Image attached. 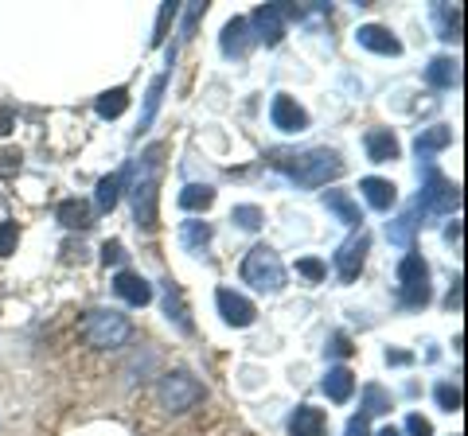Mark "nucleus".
<instances>
[{
    "label": "nucleus",
    "mask_w": 468,
    "mask_h": 436,
    "mask_svg": "<svg viewBox=\"0 0 468 436\" xmlns=\"http://www.w3.org/2000/svg\"><path fill=\"white\" fill-rule=\"evenodd\" d=\"M270 164L277 171H285L289 180H297L301 187H324L344 171L340 156L332 149H313V152H270Z\"/></svg>",
    "instance_id": "f257e3e1"
},
{
    "label": "nucleus",
    "mask_w": 468,
    "mask_h": 436,
    "mask_svg": "<svg viewBox=\"0 0 468 436\" xmlns=\"http://www.w3.org/2000/svg\"><path fill=\"white\" fill-rule=\"evenodd\" d=\"M156 168H160V144H153L144 160H137V180H133V218L141 230H156Z\"/></svg>",
    "instance_id": "f03ea898"
},
{
    "label": "nucleus",
    "mask_w": 468,
    "mask_h": 436,
    "mask_svg": "<svg viewBox=\"0 0 468 436\" xmlns=\"http://www.w3.org/2000/svg\"><path fill=\"white\" fill-rule=\"evenodd\" d=\"M82 336L90 347H98V351H117V347H125L133 339V324L113 308H98L82 319Z\"/></svg>",
    "instance_id": "7ed1b4c3"
},
{
    "label": "nucleus",
    "mask_w": 468,
    "mask_h": 436,
    "mask_svg": "<svg viewBox=\"0 0 468 436\" xmlns=\"http://www.w3.org/2000/svg\"><path fill=\"white\" fill-rule=\"evenodd\" d=\"M457 207H461V187L449 183L441 171L426 160V183H421V195L414 202L418 218H441V214H452Z\"/></svg>",
    "instance_id": "20e7f679"
},
{
    "label": "nucleus",
    "mask_w": 468,
    "mask_h": 436,
    "mask_svg": "<svg viewBox=\"0 0 468 436\" xmlns=\"http://www.w3.org/2000/svg\"><path fill=\"white\" fill-rule=\"evenodd\" d=\"M242 281L254 285L258 293H282L285 288V265L270 245H254L242 261Z\"/></svg>",
    "instance_id": "39448f33"
},
{
    "label": "nucleus",
    "mask_w": 468,
    "mask_h": 436,
    "mask_svg": "<svg viewBox=\"0 0 468 436\" xmlns=\"http://www.w3.org/2000/svg\"><path fill=\"white\" fill-rule=\"evenodd\" d=\"M399 300L406 304V308L430 304V265L414 250L399 261Z\"/></svg>",
    "instance_id": "423d86ee"
},
{
    "label": "nucleus",
    "mask_w": 468,
    "mask_h": 436,
    "mask_svg": "<svg viewBox=\"0 0 468 436\" xmlns=\"http://www.w3.org/2000/svg\"><path fill=\"white\" fill-rule=\"evenodd\" d=\"M160 405H165L168 413H187V410H196V405L203 401V386L196 382L187 370H172L160 378Z\"/></svg>",
    "instance_id": "0eeeda50"
},
{
    "label": "nucleus",
    "mask_w": 468,
    "mask_h": 436,
    "mask_svg": "<svg viewBox=\"0 0 468 436\" xmlns=\"http://www.w3.org/2000/svg\"><path fill=\"white\" fill-rule=\"evenodd\" d=\"M367 250H371V234L359 226V234H351L340 245V254H335V273H340V281H356L359 277L363 261H367Z\"/></svg>",
    "instance_id": "6e6552de"
},
{
    "label": "nucleus",
    "mask_w": 468,
    "mask_h": 436,
    "mask_svg": "<svg viewBox=\"0 0 468 436\" xmlns=\"http://www.w3.org/2000/svg\"><path fill=\"white\" fill-rule=\"evenodd\" d=\"M270 121H273V129H282V133H304V129H309V113L289 94H277L270 106Z\"/></svg>",
    "instance_id": "1a4fd4ad"
},
{
    "label": "nucleus",
    "mask_w": 468,
    "mask_h": 436,
    "mask_svg": "<svg viewBox=\"0 0 468 436\" xmlns=\"http://www.w3.org/2000/svg\"><path fill=\"white\" fill-rule=\"evenodd\" d=\"M215 300H218V316H223L230 327H250L254 324L258 312H254V304L246 300L242 293H234V288H218Z\"/></svg>",
    "instance_id": "9d476101"
},
{
    "label": "nucleus",
    "mask_w": 468,
    "mask_h": 436,
    "mask_svg": "<svg viewBox=\"0 0 468 436\" xmlns=\"http://www.w3.org/2000/svg\"><path fill=\"white\" fill-rule=\"evenodd\" d=\"M246 24H254V32H258V39L266 43V47H277V43H282V36H285L282 5H261V8H254V16L246 20Z\"/></svg>",
    "instance_id": "9b49d317"
},
{
    "label": "nucleus",
    "mask_w": 468,
    "mask_h": 436,
    "mask_svg": "<svg viewBox=\"0 0 468 436\" xmlns=\"http://www.w3.org/2000/svg\"><path fill=\"white\" fill-rule=\"evenodd\" d=\"M113 293L122 296L125 304H133V308H144V304L153 300V285L144 281V277H137V273H129V269H122L113 277Z\"/></svg>",
    "instance_id": "f8f14e48"
},
{
    "label": "nucleus",
    "mask_w": 468,
    "mask_h": 436,
    "mask_svg": "<svg viewBox=\"0 0 468 436\" xmlns=\"http://www.w3.org/2000/svg\"><path fill=\"white\" fill-rule=\"evenodd\" d=\"M356 39H359V47H367L375 55H402V43L394 39L390 27H383V24H363Z\"/></svg>",
    "instance_id": "ddd939ff"
},
{
    "label": "nucleus",
    "mask_w": 468,
    "mask_h": 436,
    "mask_svg": "<svg viewBox=\"0 0 468 436\" xmlns=\"http://www.w3.org/2000/svg\"><path fill=\"white\" fill-rule=\"evenodd\" d=\"M324 429H328L324 410H316V405H297V413L289 417L292 436H324Z\"/></svg>",
    "instance_id": "4468645a"
},
{
    "label": "nucleus",
    "mask_w": 468,
    "mask_h": 436,
    "mask_svg": "<svg viewBox=\"0 0 468 436\" xmlns=\"http://www.w3.org/2000/svg\"><path fill=\"white\" fill-rule=\"evenodd\" d=\"M359 192H363V199L371 202L375 211H390L394 202H399V187H394L390 180H378V176H367L359 183Z\"/></svg>",
    "instance_id": "2eb2a0df"
},
{
    "label": "nucleus",
    "mask_w": 468,
    "mask_h": 436,
    "mask_svg": "<svg viewBox=\"0 0 468 436\" xmlns=\"http://www.w3.org/2000/svg\"><path fill=\"white\" fill-rule=\"evenodd\" d=\"M165 312H168L172 324L184 331V336H192V327H196V324H192V312H187L184 293H180V285H176V281L165 285Z\"/></svg>",
    "instance_id": "dca6fc26"
},
{
    "label": "nucleus",
    "mask_w": 468,
    "mask_h": 436,
    "mask_svg": "<svg viewBox=\"0 0 468 436\" xmlns=\"http://www.w3.org/2000/svg\"><path fill=\"white\" fill-rule=\"evenodd\" d=\"M367 156H371V164H390V160H399V137H394L390 129H371Z\"/></svg>",
    "instance_id": "f3484780"
},
{
    "label": "nucleus",
    "mask_w": 468,
    "mask_h": 436,
    "mask_svg": "<svg viewBox=\"0 0 468 436\" xmlns=\"http://www.w3.org/2000/svg\"><path fill=\"white\" fill-rule=\"evenodd\" d=\"M246 47H250V24L239 16V20H230L223 27V55L227 59H242Z\"/></svg>",
    "instance_id": "a211bd4d"
},
{
    "label": "nucleus",
    "mask_w": 468,
    "mask_h": 436,
    "mask_svg": "<svg viewBox=\"0 0 468 436\" xmlns=\"http://www.w3.org/2000/svg\"><path fill=\"white\" fill-rule=\"evenodd\" d=\"M320 386H324V394H328L332 401H340V405H344L351 394H356V374H351L347 367H332Z\"/></svg>",
    "instance_id": "6ab92c4d"
},
{
    "label": "nucleus",
    "mask_w": 468,
    "mask_h": 436,
    "mask_svg": "<svg viewBox=\"0 0 468 436\" xmlns=\"http://www.w3.org/2000/svg\"><path fill=\"white\" fill-rule=\"evenodd\" d=\"M426 78H430V86H437V90H452V86L461 82V63L441 55V59H433L426 67Z\"/></svg>",
    "instance_id": "aec40b11"
},
{
    "label": "nucleus",
    "mask_w": 468,
    "mask_h": 436,
    "mask_svg": "<svg viewBox=\"0 0 468 436\" xmlns=\"http://www.w3.org/2000/svg\"><path fill=\"white\" fill-rule=\"evenodd\" d=\"M55 218L63 223L67 230H86L90 226V202H82V199H63L58 202V211Z\"/></svg>",
    "instance_id": "412c9836"
},
{
    "label": "nucleus",
    "mask_w": 468,
    "mask_h": 436,
    "mask_svg": "<svg viewBox=\"0 0 468 436\" xmlns=\"http://www.w3.org/2000/svg\"><path fill=\"white\" fill-rule=\"evenodd\" d=\"M324 207L340 218L344 226H359L363 223V214H359V207L351 202V195L347 192H324Z\"/></svg>",
    "instance_id": "4be33fe9"
},
{
    "label": "nucleus",
    "mask_w": 468,
    "mask_h": 436,
    "mask_svg": "<svg viewBox=\"0 0 468 436\" xmlns=\"http://www.w3.org/2000/svg\"><path fill=\"white\" fill-rule=\"evenodd\" d=\"M94 109H98V118H106V121L122 118V113L129 109V90H125V86H113V90H106L94 101Z\"/></svg>",
    "instance_id": "5701e85b"
},
{
    "label": "nucleus",
    "mask_w": 468,
    "mask_h": 436,
    "mask_svg": "<svg viewBox=\"0 0 468 436\" xmlns=\"http://www.w3.org/2000/svg\"><path fill=\"white\" fill-rule=\"evenodd\" d=\"M449 140H452V129H445V125H433V129H421L418 140H414V149H418V156H421V160H426L430 152H441V149H449Z\"/></svg>",
    "instance_id": "b1692460"
},
{
    "label": "nucleus",
    "mask_w": 468,
    "mask_h": 436,
    "mask_svg": "<svg viewBox=\"0 0 468 436\" xmlns=\"http://www.w3.org/2000/svg\"><path fill=\"white\" fill-rule=\"evenodd\" d=\"M211 223H203V218H187V223H180V245L184 250H203V245L211 242Z\"/></svg>",
    "instance_id": "393cba45"
},
{
    "label": "nucleus",
    "mask_w": 468,
    "mask_h": 436,
    "mask_svg": "<svg viewBox=\"0 0 468 436\" xmlns=\"http://www.w3.org/2000/svg\"><path fill=\"white\" fill-rule=\"evenodd\" d=\"M211 202H215V187H207V183H187L180 192V207L184 211H207Z\"/></svg>",
    "instance_id": "a878e982"
},
{
    "label": "nucleus",
    "mask_w": 468,
    "mask_h": 436,
    "mask_svg": "<svg viewBox=\"0 0 468 436\" xmlns=\"http://www.w3.org/2000/svg\"><path fill=\"white\" fill-rule=\"evenodd\" d=\"M414 230H418V211H406V214H399L387 226V238L394 245H406V250H410V242H414Z\"/></svg>",
    "instance_id": "bb28decb"
},
{
    "label": "nucleus",
    "mask_w": 468,
    "mask_h": 436,
    "mask_svg": "<svg viewBox=\"0 0 468 436\" xmlns=\"http://www.w3.org/2000/svg\"><path fill=\"white\" fill-rule=\"evenodd\" d=\"M122 187H125V171H113L98 183V211H113L117 199H122Z\"/></svg>",
    "instance_id": "cd10ccee"
},
{
    "label": "nucleus",
    "mask_w": 468,
    "mask_h": 436,
    "mask_svg": "<svg viewBox=\"0 0 468 436\" xmlns=\"http://www.w3.org/2000/svg\"><path fill=\"white\" fill-rule=\"evenodd\" d=\"M165 86H168V75L153 78V86H149V101H144V118H141V129H149V125H153L156 109H160V98H165Z\"/></svg>",
    "instance_id": "c85d7f7f"
},
{
    "label": "nucleus",
    "mask_w": 468,
    "mask_h": 436,
    "mask_svg": "<svg viewBox=\"0 0 468 436\" xmlns=\"http://www.w3.org/2000/svg\"><path fill=\"white\" fill-rule=\"evenodd\" d=\"M390 410V398L383 394V389H378V386H367V389H363V417H378V413H387Z\"/></svg>",
    "instance_id": "c756f323"
},
{
    "label": "nucleus",
    "mask_w": 468,
    "mask_h": 436,
    "mask_svg": "<svg viewBox=\"0 0 468 436\" xmlns=\"http://www.w3.org/2000/svg\"><path fill=\"white\" fill-rule=\"evenodd\" d=\"M437 16H441V39H452V43H457L461 39V8H449V5H441V8H437Z\"/></svg>",
    "instance_id": "7c9ffc66"
},
{
    "label": "nucleus",
    "mask_w": 468,
    "mask_h": 436,
    "mask_svg": "<svg viewBox=\"0 0 468 436\" xmlns=\"http://www.w3.org/2000/svg\"><path fill=\"white\" fill-rule=\"evenodd\" d=\"M230 223H239L242 230H258L266 218H261V211L258 207H250V202H242V207H234L230 211Z\"/></svg>",
    "instance_id": "2f4dec72"
},
{
    "label": "nucleus",
    "mask_w": 468,
    "mask_h": 436,
    "mask_svg": "<svg viewBox=\"0 0 468 436\" xmlns=\"http://www.w3.org/2000/svg\"><path fill=\"white\" fill-rule=\"evenodd\" d=\"M297 273H301L304 281H324V277H328V265H324L320 257H301V261H297Z\"/></svg>",
    "instance_id": "473e14b6"
},
{
    "label": "nucleus",
    "mask_w": 468,
    "mask_h": 436,
    "mask_svg": "<svg viewBox=\"0 0 468 436\" xmlns=\"http://www.w3.org/2000/svg\"><path fill=\"white\" fill-rule=\"evenodd\" d=\"M16 242H20V226L16 223H0V257L16 254Z\"/></svg>",
    "instance_id": "72a5a7b5"
},
{
    "label": "nucleus",
    "mask_w": 468,
    "mask_h": 436,
    "mask_svg": "<svg viewBox=\"0 0 468 436\" xmlns=\"http://www.w3.org/2000/svg\"><path fill=\"white\" fill-rule=\"evenodd\" d=\"M437 405H441V410H449V413H457V410H461V389L449 386V382H441V386H437Z\"/></svg>",
    "instance_id": "f704fd0d"
},
{
    "label": "nucleus",
    "mask_w": 468,
    "mask_h": 436,
    "mask_svg": "<svg viewBox=\"0 0 468 436\" xmlns=\"http://www.w3.org/2000/svg\"><path fill=\"white\" fill-rule=\"evenodd\" d=\"M203 12H207V5H203V0H192V5H187V12H184V39H192L196 20L203 16Z\"/></svg>",
    "instance_id": "c9c22d12"
},
{
    "label": "nucleus",
    "mask_w": 468,
    "mask_h": 436,
    "mask_svg": "<svg viewBox=\"0 0 468 436\" xmlns=\"http://www.w3.org/2000/svg\"><path fill=\"white\" fill-rule=\"evenodd\" d=\"M16 171H20V152L16 149H5V152H0V180L16 176Z\"/></svg>",
    "instance_id": "e433bc0d"
},
{
    "label": "nucleus",
    "mask_w": 468,
    "mask_h": 436,
    "mask_svg": "<svg viewBox=\"0 0 468 436\" xmlns=\"http://www.w3.org/2000/svg\"><path fill=\"white\" fill-rule=\"evenodd\" d=\"M406 432H410V436H433V425H430V420L421 417V413H410V417H406Z\"/></svg>",
    "instance_id": "4c0bfd02"
},
{
    "label": "nucleus",
    "mask_w": 468,
    "mask_h": 436,
    "mask_svg": "<svg viewBox=\"0 0 468 436\" xmlns=\"http://www.w3.org/2000/svg\"><path fill=\"white\" fill-rule=\"evenodd\" d=\"M125 257H129V254H125L122 242H106V245H101V261H106V265H122Z\"/></svg>",
    "instance_id": "58836bf2"
},
{
    "label": "nucleus",
    "mask_w": 468,
    "mask_h": 436,
    "mask_svg": "<svg viewBox=\"0 0 468 436\" xmlns=\"http://www.w3.org/2000/svg\"><path fill=\"white\" fill-rule=\"evenodd\" d=\"M12 129H16V113H12L5 101H0V137H8Z\"/></svg>",
    "instance_id": "ea45409f"
},
{
    "label": "nucleus",
    "mask_w": 468,
    "mask_h": 436,
    "mask_svg": "<svg viewBox=\"0 0 468 436\" xmlns=\"http://www.w3.org/2000/svg\"><path fill=\"white\" fill-rule=\"evenodd\" d=\"M344 436H371L367 417H351V420H347V432H344Z\"/></svg>",
    "instance_id": "a19ab883"
},
{
    "label": "nucleus",
    "mask_w": 468,
    "mask_h": 436,
    "mask_svg": "<svg viewBox=\"0 0 468 436\" xmlns=\"http://www.w3.org/2000/svg\"><path fill=\"white\" fill-rule=\"evenodd\" d=\"M168 16H176V5H165V8H160V20H156V36H153V43H160V39H165Z\"/></svg>",
    "instance_id": "79ce46f5"
},
{
    "label": "nucleus",
    "mask_w": 468,
    "mask_h": 436,
    "mask_svg": "<svg viewBox=\"0 0 468 436\" xmlns=\"http://www.w3.org/2000/svg\"><path fill=\"white\" fill-rule=\"evenodd\" d=\"M328 351H332V355H340V358H344V355H351L347 336H332V347H328Z\"/></svg>",
    "instance_id": "37998d69"
},
{
    "label": "nucleus",
    "mask_w": 468,
    "mask_h": 436,
    "mask_svg": "<svg viewBox=\"0 0 468 436\" xmlns=\"http://www.w3.org/2000/svg\"><path fill=\"white\" fill-rule=\"evenodd\" d=\"M445 304H449V308H461V281H457V285H452V288H449V296H445Z\"/></svg>",
    "instance_id": "c03bdc74"
},
{
    "label": "nucleus",
    "mask_w": 468,
    "mask_h": 436,
    "mask_svg": "<svg viewBox=\"0 0 468 436\" xmlns=\"http://www.w3.org/2000/svg\"><path fill=\"white\" fill-rule=\"evenodd\" d=\"M445 238H449V242H457V238H461V223H452V226L445 230Z\"/></svg>",
    "instance_id": "a18cd8bd"
},
{
    "label": "nucleus",
    "mask_w": 468,
    "mask_h": 436,
    "mask_svg": "<svg viewBox=\"0 0 468 436\" xmlns=\"http://www.w3.org/2000/svg\"><path fill=\"white\" fill-rule=\"evenodd\" d=\"M387 362H399V367H402V362H410V355H402V351H394V355H387Z\"/></svg>",
    "instance_id": "49530a36"
},
{
    "label": "nucleus",
    "mask_w": 468,
    "mask_h": 436,
    "mask_svg": "<svg viewBox=\"0 0 468 436\" xmlns=\"http://www.w3.org/2000/svg\"><path fill=\"white\" fill-rule=\"evenodd\" d=\"M378 436H402L399 429H383V432H378Z\"/></svg>",
    "instance_id": "de8ad7c7"
}]
</instances>
